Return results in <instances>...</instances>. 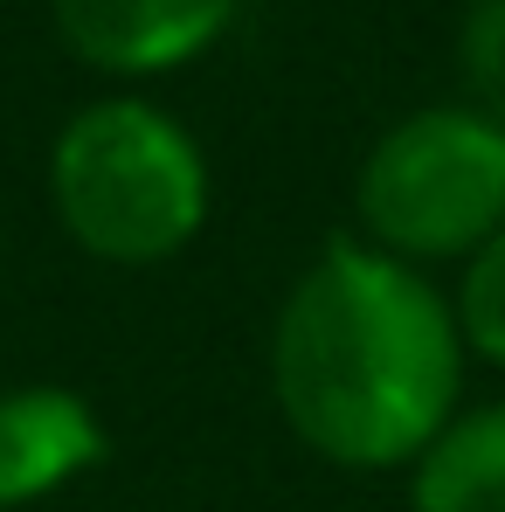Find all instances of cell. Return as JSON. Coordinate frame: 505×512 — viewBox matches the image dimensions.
<instances>
[{"label": "cell", "instance_id": "6da1fadb", "mask_svg": "<svg viewBox=\"0 0 505 512\" xmlns=\"http://www.w3.org/2000/svg\"><path fill=\"white\" fill-rule=\"evenodd\" d=\"M270 402L284 429L333 471H409L464 409L471 346L457 298L402 256L333 236L270 319Z\"/></svg>", "mask_w": 505, "mask_h": 512}, {"label": "cell", "instance_id": "7a4b0ae2", "mask_svg": "<svg viewBox=\"0 0 505 512\" xmlns=\"http://www.w3.org/2000/svg\"><path fill=\"white\" fill-rule=\"evenodd\" d=\"M49 215L104 270H160L215 215L208 146L139 90L90 97L49 139Z\"/></svg>", "mask_w": 505, "mask_h": 512}, {"label": "cell", "instance_id": "3957f363", "mask_svg": "<svg viewBox=\"0 0 505 512\" xmlns=\"http://www.w3.org/2000/svg\"><path fill=\"white\" fill-rule=\"evenodd\" d=\"M505 229V125L478 104L395 118L353 173V236L416 270L471 263Z\"/></svg>", "mask_w": 505, "mask_h": 512}, {"label": "cell", "instance_id": "277c9868", "mask_svg": "<svg viewBox=\"0 0 505 512\" xmlns=\"http://www.w3.org/2000/svg\"><path fill=\"white\" fill-rule=\"evenodd\" d=\"M243 0H49L56 42L111 84H160L201 63L229 28Z\"/></svg>", "mask_w": 505, "mask_h": 512}, {"label": "cell", "instance_id": "5b68a950", "mask_svg": "<svg viewBox=\"0 0 505 512\" xmlns=\"http://www.w3.org/2000/svg\"><path fill=\"white\" fill-rule=\"evenodd\" d=\"M111 457V429L70 381L0 388V512H35Z\"/></svg>", "mask_w": 505, "mask_h": 512}, {"label": "cell", "instance_id": "8992f818", "mask_svg": "<svg viewBox=\"0 0 505 512\" xmlns=\"http://www.w3.org/2000/svg\"><path fill=\"white\" fill-rule=\"evenodd\" d=\"M409 478V512H505V395L464 402Z\"/></svg>", "mask_w": 505, "mask_h": 512}, {"label": "cell", "instance_id": "52a82bcc", "mask_svg": "<svg viewBox=\"0 0 505 512\" xmlns=\"http://www.w3.org/2000/svg\"><path fill=\"white\" fill-rule=\"evenodd\" d=\"M450 298H457V326H464L471 360H485V367L505 374V229L457 270Z\"/></svg>", "mask_w": 505, "mask_h": 512}, {"label": "cell", "instance_id": "ba28073f", "mask_svg": "<svg viewBox=\"0 0 505 512\" xmlns=\"http://www.w3.org/2000/svg\"><path fill=\"white\" fill-rule=\"evenodd\" d=\"M457 63H464V104L505 125V0H478L457 28Z\"/></svg>", "mask_w": 505, "mask_h": 512}, {"label": "cell", "instance_id": "9c48e42d", "mask_svg": "<svg viewBox=\"0 0 505 512\" xmlns=\"http://www.w3.org/2000/svg\"><path fill=\"white\" fill-rule=\"evenodd\" d=\"M471 7H478V0H471Z\"/></svg>", "mask_w": 505, "mask_h": 512}]
</instances>
